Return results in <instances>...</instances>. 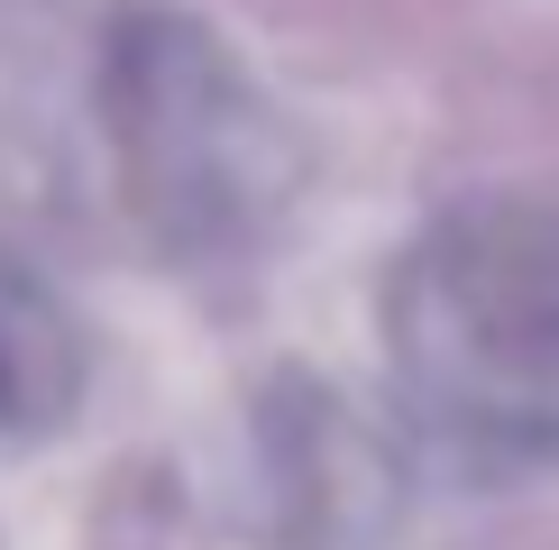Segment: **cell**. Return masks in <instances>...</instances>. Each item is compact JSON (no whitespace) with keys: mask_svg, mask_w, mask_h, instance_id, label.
Returning <instances> with one entry per match:
<instances>
[{"mask_svg":"<svg viewBox=\"0 0 559 550\" xmlns=\"http://www.w3.org/2000/svg\"><path fill=\"white\" fill-rule=\"evenodd\" d=\"M110 193L129 229L175 266H239L294 220L312 147L248 56L193 10H120L92 64Z\"/></svg>","mask_w":559,"mask_h":550,"instance_id":"cell-1","label":"cell"},{"mask_svg":"<svg viewBox=\"0 0 559 550\" xmlns=\"http://www.w3.org/2000/svg\"><path fill=\"white\" fill-rule=\"evenodd\" d=\"M385 367L404 412L486 468H559V202L477 193L385 275Z\"/></svg>","mask_w":559,"mask_h":550,"instance_id":"cell-2","label":"cell"},{"mask_svg":"<svg viewBox=\"0 0 559 550\" xmlns=\"http://www.w3.org/2000/svg\"><path fill=\"white\" fill-rule=\"evenodd\" d=\"M413 458L377 404L321 367H275L239 412V533L258 550H394Z\"/></svg>","mask_w":559,"mask_h":550,"instance_id":"cell-3","label":"cell"},{"mask_svg":"<svg viewBox=\"0 0 559 550\" xmlns=\"http://www.w3.org/2000/svg\"><path fill=\"white\" fill-rule=\"evenodd\" d=\"M92 395V331L56 285L0 248V450H37L74 431Z\"/></svg>","mask_w":559,"mask_h":550,"instance_id":"cell-4","label":"cell"}]
</instances>
